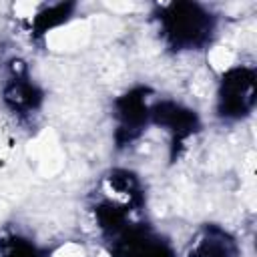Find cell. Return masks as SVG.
<instances>
[{
	"mask_svg": "<svg viewBox=\"0 0 257 257\" xmlns=\"http://www.w3.org/2000/svg\"><path fill=\"white\" fill-rule=\"evenodd\" d=\"M155 18L163 42L175 52L205 48L217 30V16L199 2L163 4Z\"/></svg>",
	"mask_w": 257,
	"mask_h": 257,
	"instance_id": "6da1fadb",
	"label": "cell"
},
{
	"mask_svg": "<svg viewBox=\"0 0 257 257\" xmlns=\"http://www.w3.org/2000/svg\"><path fill=\"white\" fill-rule=\"evenodd\" d=\"M257 100V76L255 68L247 64L229 66L217 84L215 114L221 120L235 122L247 118Z\"/></svg>",
	"mask_w": 257,
	"mask_h": 257,
	"instance_id": "7a4b0ae2",
	"label": "cell"
},
{
	"mask_svg": "<svg viewBox=\"0 0 257 257\" xmlns=\"http://www.w3.org/2000/svg\"><path fill=\"white\" fill-rule=\"evenodd\" d=\"M149 88L137 86L126 90L114 100L112 118H114V141L118 147L131 145L137 141L145 128L151 124V96Z\"/></svg>",
	"mask_w": 257,
	"mask_h": 257,
	"instance_id": "3957f363",
	"label": "cell"
},
{
	"mask_svg": "<svg viewBox=\"0 0 257 257\" xmlns=\"http://www.w3.org/2000/svg\"><path fill=\"white\" fill-rule=\"evenodd\" d=\"M110 257H177L173 245L145 223H131L110 239Z\"/></svg>",
	"mask_w": 257,
	"mask_h": 257,
	"instance_id": "277c9868",
	"label": "cell"
},
{
	"mask_svg": "<svg viewBox=\"0 0 257 257\" xmlns=\"http://www.w3.org/2000/svg\"><path fill=\"white\" fill-rule=\"evenodd\" d=\"M151 124L163 128L171 137L173 147L185 145L199 128V116L193 108L177 100H153L151 104Z\"/></svg>",
	"mask_w": 257,
	"mask_h": 257,
	"instance_id": "5b68a950",
	"label": "cell"
},
{
	"mask_svg": "<svg viewBox=\"0 0 257 257\" xmlns=\"http://www.w3.org/2000/svg\"><path fill=\"white\" fill-rule=\"evenodd\" d=\"M2 98H4V104L14 114H20V116L32 114L42 102V92L32 82V78L28 76V70L22 66L20 60H12L10 76L6 78L2 88Z\"/></svg>",
	"mask_w": 257,
	"mask_h": 257,
	"instance_id": "8992f818",
	"label": "cell"
},
{
	"mask_svg": "<svg viewBox=\"0 0 257 257\" xmlns=\"http://www.w3.org/2000/svg\"><path fill=\"white\" fill-rule=\"evenodd\" d=\"M183 257H241V247L225 227L209 223L191 237Z\"/></svg>",
	"mask_w": 257,
	"mask_h": 257,
	"instance_id": "52a82bcc",
	"label": "cell"
},
{
	"mask_svg": "<svg viewBox=\"0 0 257 257\" xmlns=\"http://www.w3.org/2000/svg\"><path fill=\"white\" fill-rule=\"evenodd\" d=\"M0 257H48V251L22 233L0 235Z\"/></svg>",
	"mask_w": 257,
	"mask_h": 257,
	"instance_id": "ba28073f",
	"label": "cell"
},
{
	"mask_svg": "<svg viewBox=\"0 0 257 257\" xmlns=\"http://www.w3.org/2000/svg\"><path fill=\"white\" fill-rule=\"evenodd\" d=\"M72 10H74V4H52V6H44L32 18L30 28L34 30L36 36H42L48 30H52V28L62 26L64 22H68L70 16H72Z\"/></svg>",
	"mask_w": 257,
	"mask_h": 257,
	"instance_id": "9c48e42d",
	"label": "cell"
}]
</instances>
